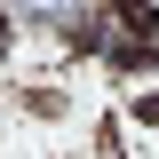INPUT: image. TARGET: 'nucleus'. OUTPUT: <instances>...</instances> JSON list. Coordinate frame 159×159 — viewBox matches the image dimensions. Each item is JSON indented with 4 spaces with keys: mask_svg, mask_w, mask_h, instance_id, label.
Listing matches in <instances>:
<instances>
[{
    "mask_svg": "<svg viewBox=\"0 0 159 159\" xmlns=\"http://www.w3.org/2000/svg\"><path fill=\"white\" fill-rule=\"evenodd\" d=\"M24 111H32V119H64V96H56V88H32Z\"/></svg>",
    "mask_w": 159,
    "mask_h": 159,
    "instance_id": "obj_1",
    "label": "nucleus"
},
{
    "mask_svg": "<svg viewBox=\"0 0 159 159\" xmlns=\"http://www.w3.org/2000/svg\"><path fill=\"white\" fill-rule=\"evenodd\" d=\"M127 119L135 127H159V96H127Z\"/></svg>",
    "mask_w": 159,
    "mask_h": 159,
    "instance_id": "obj_2",
    "label": "nucleus"
},
{
    "mask_svg": "<svg viewBox=\"0 0 159 159\" xmlns=\"http://www.w3.org/2000/svg\"><path fill=\"white\" fill-rule=\"evenodd\" d=\"M0 56H8V24H0Z\"/></svg>",
    "mask_w": 159,
    "mask_h": 159,
    "instance_id": "obj_3",
    "label": "nucleus"
}]
</instances>
